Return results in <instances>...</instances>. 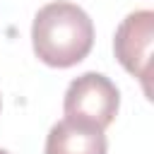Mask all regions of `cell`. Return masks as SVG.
<instances>
[{"label":"cell","mask_w":154,"mask_h":154,"mask_svg":"<svg viewBox=\"0 0 154 154\" xmlns=\"http://www.w3.org/2000/svg\"><path fill=\"white\" fill-rule=\"evenodd\" d=\"M0 154H10V152H7V149H0Z\"/></svg>","instance_id":"5b68a950"},{"label":"cell","mask_w":154,"mask_h":154,"mask_svg":"<svg viewBox=\"0 0 154 154\" xmlns=\"http://www.w3.org/2000/svg\"><path fill=\"white\" fill-rule=\"evenodd\" d=\"M118 106H120V91L101 72H84L75 77L63 101L65 118L89 123L99 130H106L113 123Z\"/></svg>","instance_id":"7a4b0ae2"},{"label":"cell","mask_w":154,"mask_h":154,"mask_svg":"<svg viewBox=\"0 0 154 154\" xmlns=\"http://www.w3.org/2000/svg\"><path fill=\"white\" fill-rule=\"evenodd\" d=\"M34 53L51 67H72L94 46V22L75 2L55 0L43 5L31 24Z\"/></svg>","instance_id":"6da1fadb"},{"label":"cell","mask_w":154,"mask_h":154,"mask_svg":"<svg viewBox=\"0 0 154 154\" xmlns=\"http://www.w3.org/2000/svg\"><path fill=\"white\" fill-rule=\"evenodd\" d=\"M108 142L103 130L82 123L63 118L58 120L46 137V154H106Z\"/></svg>","instance_id":"277c9868"},{"label":"cell","mask_w":154,"mask_h":154,"mask_svg":"<svg viewBox=\"0 0 154 154\" xmlns=\"http://www.w3.org/2000/svg\"><path fill=\"white\" fill-rule=\"evenodd\" d=\"M152 41H154V12L137 10L130 12L116 29L113 51L118 63L140 79L144 94L149 96V77H152Z\"/></svg>","instance_id":"3957f363"}]
</instances>
